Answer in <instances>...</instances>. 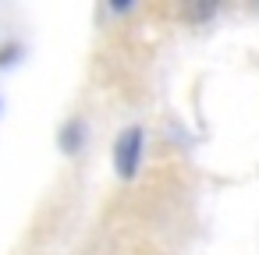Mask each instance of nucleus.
Here are the masks:
<instances>
[{
    "label": "nucleus",
    "mask_w": 259,
    "mask_h": 255,
    "mask_svg": "<svg viewBox=\"0 0 259 255\" xmlns=\"http://www.w3.org/2000/svg\"><path fill=\"white\" fill-rule=\"evenodd\" d=\"M114 170L121 181H135L142 170V156H146V128L142 124H128L117 138H114Z\"/></svg>",
    "instance_id": "obj_1"
},
{
    "label": "nucleus",
    "mask_w": 259,
    "mask_h": 255,
    "mask_svg": "<svg viewBox=\"0 0 259 255\" xmlns=\"http://www.w3.org/2000/svg\"><path fill=\"white\" fill-rule=\"evenodd\" d=\"M89 135H93V131H89V121L75 114V117H68V121L61 124V131H57V149L75 160V156H82V149L89 145Z\"/></svg>",
    "instance_id": "obj_2"
},
{
    "label": "nucleus",
    "mask_w": 259,
    "mask_h": 255,
    "mask_svg": "<svg viewBox=\"0 0 259 255\" xmlns=\"http://www.w3.org/2000/svg\"><path fill=\"white\" fill-rule=\"evenodd\" d=\"M217 11H220V8L213 4V0H206V4H202V0H188V4L181 8V18L192 22V25H202V22H209Z\"/></svg>",
    "instance_id": "obj_3"
},
{
    "label": "nucleus",
    "mask_w": 259,
    "mask_h": 255,
    "mask_svg": "<svg viewBox=\"0 0 259 255\" xmlns=\"http://www.w3.org/2000/svg\"><path fill=\"white\" fill-rule=\"evenodd\" d=\"M18 54H22V46H18V43H8V46H0V64H11Z\"/></svg>",
    "instance_id": "obj_4"
},
{
    "label": "nucleus",
    "mask_w": 259,
    "mask_h": 255,
    "mask_svg": "<svg viewBox=\"0 0 259 255\" xmlns=\"http://www.w3.org/2000/svg\"><path fill=\"white\" fill-rule=\"evenodd\" d=\"M139 4H135V0H132V4H117V0H110V11L114 15H128V11H135Z\"/></svg>",
    "instance_id": "obj_5"
}]
</instances>
